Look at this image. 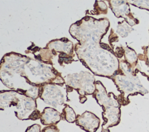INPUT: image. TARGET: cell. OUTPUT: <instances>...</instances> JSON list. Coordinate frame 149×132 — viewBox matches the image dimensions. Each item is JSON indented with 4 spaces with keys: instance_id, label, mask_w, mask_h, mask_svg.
Segmentation results:
<instances>
[{
    "instance_id": "11",
    "label": "cell",
    "mask_w": 149,
    "mask_h": 132,
    "mask_svg": "<svg viewBox=\"0 0 149 132\" xmlns=\"http://www.w3.org/2000/svg\"><path fill=\"white\" fill-rule=\"evenodd\" d=\"M147 77H147V79H148V81H149V75H148Z\"/></svg>"
},
{
    "instance_id": "6",
    "label": "cell",
    "mask_w": 149,
    "mask_h": 132,
    "mask_svg": "<svg viewBox=\"0 0 149 132\" xmlns=\"http://www.w3.org/2000/svg\"><path fill=\"white\" fill-rule=\"evenodd\" d=\"M25 132H41V126L38 124H33L29 127Z\"/></svg>"
},
{
    "instance_id": "10",
    "label": "cell",
    "mask_w": 149,
    "mask_h": 132,
    "mask_svg": "<svg viewBox=\"0 0 149 132\" xmlns=\"http://www.w3.org/2000/svg\"><path fill=\"white\" fill-rule=\"evenodd\" d=\"M88 19H89V17H87V18H86V19H85L86 20H88Z\"/></svg>"
},
{
    "instance_id": "7",
    "label": "cell",
    "mask_w": 149,
    "mask_h": 132,
    "mask_svg": "<svg viewBox=\"0 0 149 132\" xmlns=\"http://www.w3.org/2000/svg\"><path fill=\"white\" fill-rule=\"evenodd\" d=\"M41 132H59V130L55 126H50L43 129Z\"/></svg>"
},
{
    "instance_id": "5",
    "label": "cell",
    "mask_w": 149,
    "mask_h": 132,
    "mask_svg": "<svg viewBox=\"0 0 149 132\" xmlns=\"http://www.w3.org/2000/svg\"><path fill=\"white\" fill-rule=\"evenodd\" d=\"M143 48H144L143 60L145 62L146 65L149 66V44L148 46H144Z\"/></svg>"
},
{
    "instance_id": "9",
    "label": "cell",
    "mask_w": 149,
    "mask_h": 132,
    "mask_svg": "<svg viewBox=\"0 0 149 132\" xmlns=\"http://www.w3.org/2000/svg\"><path fill=\"white\" fill-rule=\"evenodd\" d=\"M116 38H117V37H113V38H112L111 39V42H113V41H115V40H116Z\"/></svg>"
},
{
    "instance_id": "3",
    "label": "cell",
    "mask_w": 149,
    "mask_h": 132,
    "mask_svg": "<svg viewBox=\"0 0 149 132\" xmlns=\"http://www.w3.org/2000/svg\"><path fill=\"white\" fill-rule=\"evenodd\" d=\"M61 117L66 120L68 122L73 123L76 120V114L69 106L66 105L61 115Z\"/></svg>"
},
{
    "instance_id": "2",
    "label": "cell",
    "mask_w": 149,
    "mask_h": 132,
    "mask_svg": "<svg viewBox=\"0 0 149 132\" xmlns=\"http://www.w3.org/2000/svg\"><path fill=\"white\" fill-rule=\"evenodd\" d=\"M41 122L44 125L54 124L61 119V115L55 109L45 108L41 114Z\"/></svg>"
},
{
    "instance_id": "8",
    "label": "cell",
    "mask_w": 149,
    "mask_h": 132,
    "mask_svg": "<svg viewBox=\"0 0 149 132\" xmlns=\"http://www.w3.org/2000/svg\"><path fill=\"white\" fill-rule=\"evenodd\" d=\"M101 47L103 49H108V50L111 49L110 47H109L108 45L105 44H101Z\"/></svg>"
},
{
    "instance_id": "4",
    "label": "cell",
    "mask_w": 149,
    "mask_h": 132,
    "mask_svg": "<svg viewBox=\"0 0 149 132\" xmlns=\"http://www.w3.org/2000/svg\"><path fill=\"white\" fill-rule=\"evenodd\" d=\"M131 4L139 7L140 9H144L149 10V1L142 0V1H129Z\"/></svg>"
},
{
    "instance_id": "1",
    "label": "cell",
    "mask_w": 149,
    "mask_h": 132,
    "mask_svg": "<svg viewBox=\"0 0 149 132\" xmlns=\"http://www.w3.org/2000/svg\"><path fill=\"white\" fill-rule=\"evenodd\" d=\"M76 124L87 132H95L99 127L100 119L94 114L86 112L81 116H78Z\"/></svg>"
}]
</instances>
